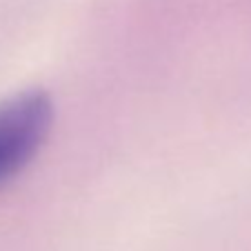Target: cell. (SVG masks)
<instances>
[{
    "mask_svg": "<svg viewBox=\"0 0 251 251\" xmlns=\"http://www.w3.org/2000/svg\"><path fill=\"white\" fill-rule=\"evenodd\" d=\"M51 120V98L40 89L0 102V187L18 176L38 153Z\"/></svg>",
    "mask_w": 251,
    "mask_h": 251,
    "instance_id": "6da1fadb",
    "label": "cell"
}]
</instances>
